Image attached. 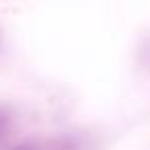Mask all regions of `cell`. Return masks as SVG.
Wrapping results in <instances>:
<instances>
[{
    "label": "cell",
    "instance_id": "cell-1",
    "mask_svg": "<svg viewBox=\"0 0 150 150\" xmlns=\"http://www.w3.org/2000/svg\"><path fill=\"white\" fill-rule=\"evenodd\" d=\"M11 150H80V146L70 136H56L47 140H27L13 146Z\"/></svg>",
    "mask_w": 150,
    "mask_h": 150
},
{
    "label": "cell",
    "instance_id": "cell-2",
    "mask_svg": "<svg viewBox=\"0 0 150 150\" xmlns=\"http://www.w3.org/2000/svg\"><path fill=\"white\" fill-rule=\"evenodd\" d=\"M15 132V115L8 107L0 105V148L6 146Z\"/></svg>",
    "mask_w": 150,
    "mask_h": 150
},
{
    "label": "cell",
    "instance_id": "cell-3",
    "mask_svg": "<svg viewBox=\"0 0 150 150\" xmlns=\"http://www.w3.org/2000/svg\"><path fill=\"white\" fill-rule=\"evenodd\" d=\"M0 47H2V39H0Z\"/></svg>",
    "mask_w": 150,
    "mask_h": 150
}]
</instances>
